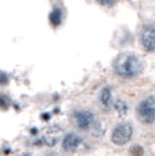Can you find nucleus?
I'll return each instance as SVG.
<instances>
[{"mask_svg": "<svg viewBox=\"0 0 155 156\" xmlns=\"http://www.w3.org/2000/svg\"><path fill=\"white\" fill-rule=\"evenodd\" d=\"M113 67H114L116 73L124 79H131V77L138 76L143 69V64L140 58L135 55H131V53H124V55L118 56Z\"/></svg>", "mask_w": 155, "mask_h": 156, "instance_id": "nucleus-1", "label": "nucleus"}, {"mask_svg": "<svg viewBox=\"0 0 155 156\" xmlns=\"http://www.w3.org/2000/svg\"><path fill=\"white\" fill-rule=\"evenodd\" d=\"M74 122L80 130L91 132L94 136L99 137L102 134V126L98 121L97 115L90 110H78L74 113Z\"/></svg>", "mask_w": 155, "mask_h": 156, "instance_id": "nucleus-2", "label": "nucleus"}, {"mask_svg": "<svg viewBox=\"0 0 155 156\" xmlns=\"http://www.w3.org/2000/svg\"><path fill=\"white\" fill-rule=\"evenodd\" d=\"M136 115L139 121L143 122L144 125H151L155 121V97L144 98L136 107Z\"/></svg>", "mask_w": 155, "mask_h": 156, "instance_id": "nucleus-3", "label": "nucleus"}, {"mask_svg": "<svg viewBox=\"0 0 155 156\" xmlns=\"http://www.w3.org/2000/svg\"><path fill=\"white\" fill-rule=\"evenodd\" d=\"M133 136V126L128 122H121L116 125L112 132V141L116 145H125L132 140Z\"/></svg>", "mask_w": 155, "mask_h": 156, "instance_id": "nucleus-4", "label": "nucleus"}, {"mask_svg": "<svg viewBox=\"0 0 155 156\" xmlns=\"http://www.w3.org/2000/svg\"><path fill=\"white\" fill-rule=\"evenodd\" d=\"M140 45L148 53L155 52V26H144L140 33Z\"/></svg>", "mask_w": 155, "mask_h": 156, "instance_id": "nucleus-5", "label": "nucleus"}, {"mask_svg": "<svg viewBox=\"0 0 155 156\" xmlns=\"http://www.w3.org/2000/svg\"><path fill=\"white\" fill-rule=\"evenodd\" d=\"M82 145V137L78 136L76 133H68L65 134V137L63 139L61 147L65 152H75L78 148Z\"/></svg>", "mask_w": 155, "mask_h": 156, "instance_id": "nucleus-6", "label": "nucleus"}, {"mask_svg": "<svg viewBox=\"0 0 155 156\" xmlns=\"http://www.w3.org/2000/svg\"><path fill=\"white\" fill-rule=\"evenodd\" d=\"M99 103L105 110H109L113 106V92L109 86L103 87L99 92Z\"/></svg>", "mask_w": 155, "mask_h": 156, "instance_id": "nucleus-7", "label": "nucleus"}, {"mask_svg": "<svg viewBox=\"0 0 155 156\" xmlns=\"http://www.w3.org/2000/svg\"><path fill=\"white\" fill-rule=\"evenodd\" d=\"M49 23L53 27H59L63 23V10L60 7H55L49 14Z\"/></svg>", "mask_w": 155, "mask_h": 156, "instance_id": "nucleus-8", "label": "nucleus"}, {"mask_svg": "<svg viewBox=\"0 0 155 156\" xmlns=\"http://www.w3.org/2000/svg\"><path fill=\"white\" fill-rule=\"evenodd\" d=\"M113 107H114V110L117 112L118 115L124 117L125 114L128 113V110H129V107H128V103L123 99H117L113 102Z\"/></svg>", "mask_w": 155, "mask_h": 156, "instance_id": "nucleus-9", "label": "nucleus"}, {"mask_svg": "<svg viewBox=\"0 0 155 156\" xmlns=\"http://www.w3.org/2000/svg\"><path fill=\"white\" fill-rule=\"evenodd\" d=\"M129 155L131 156H143L144 155V149L142 145H133L129 149Z\"/></svg>", "mask_w": 155, "mask_h": 156, "instance_id": "nucleus-10", "label": "nucleus"}, {"mask_svg": "<svg viewBox=\"0 0 155 156\" xmlns=\"http://www.w3.org/2000/svg\"><path fill=\"white\" fill-rule=\"evenodd\" d=\"M8 107H10V98H8L7 95L2 94L0 95V109L7 110Z\"/></svg>", "mask_w": 155, "mask_h": 156, "instance_id": "nucleus-11", "label": "nucleus"}, {"mask_svg": "<svg viewBox=\"0 0 155 156\" xmlns=\"http://www.w3.org/2000/svg\"><path fill=\"white\" fill-rule=\"evenodd\" d=\"M95 2H97L98 4L103 5V7H113L118 0H95Z\"/></svg>", "mask_w": 155, "mask_h": 156, "instance_id": "nucleus-12", "label": "nucleus"}, {"mask_svg": "<svg viewBox=\"0 0 155 156\" xmlns=\"http://www.w3.org/2000/svg\"><path fill=\"white\" fill-rule=\"evenodd\" d=\"M10 82V77L4 71H0V86H7Z\"/></svg>", "mask_w": 155, "mask_h": 156, "instance_id": "nucleus-13", "label": "nucleus"}, {"mask_svg": "<svg viewBox=\"0 0 155 156\" xmlns=\"http://www.w3.org/2000/svg\"><path fill=\"white\" fill-rule=\"evenodd\" d=\"M44 119L48 121V119H49V114H44Z\"/></svg>", "mask_w": 155, "mask_h": 156, "instance_id": "nucleus-14", "label": "nucleus"}]
</instances>
